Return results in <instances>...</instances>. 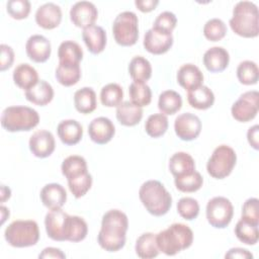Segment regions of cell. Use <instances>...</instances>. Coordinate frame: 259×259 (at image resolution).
Here are the masks:
<instances>
[{"label": "cell", "instance_id": "obj_1", "mask_svg": "<svg viewBox=\"0 0 259 259\" xmlns=\"http://www.w3.org/2000/svg\"><path fill=\"white\" fill-rule=\"evenodd\" d=\"M128 228L126 214L119 209L106 211L101 220V229L97 236L99 246L107 252H116L125 244Z\"/></svg>", "mask_w": 259, "mask_h": 259}, {"label": "cell", "instance_id": "obj_2", "mask_svg": "<svg viewBox=\"0 0 259 259\" xmlns=\"http://www.w3.org/2000/svg\"><path fill=\"white\" fill-rule=\"evenodd\" d=\"M156 241L160 252L167 256H174L191 246L193 233L187 225L175 223L156 234Z\"/></svg>", "mask_w": 259, "mask_h": 259}, {"label": "cell", "instance_id": "obj_3", "mask_svg": "<svg viewBox=\"0 0 259 259\" xmlns=\"http://www.w3.org/2000/svg\"><path fill=\"white\" fill-rule=\"evenodd\" d=\"M139 197L145 208L155 217L166 214L172 205L171 194L158 180L144 182L140 187Z\"/></svg>", "mask_w": 259, "mask_h": 259}, {"label": "cell", "instance_id": "obj_4", "mask_svg": "<svg viewBox=\"0 0 259 259\" xmlns=\"http://www.w3.org/2000/svg\"><path fill=\"white\" fill-rule=\"evenodd\" d=\"M257 5L251 1H240L233 9L230 19L232 30L243 37H255L259 33Z\"/></svg>", "mask_w": 259, "mask_h": 259}, {"label": "cell", "instance_id": "obj_5", "mask_svg": "<svg viewBox=\"0 0 259 259\" xmlns=\"http://www.w3.org/2000/svg\"><path fill=\"white\" fill-rule=\"evenodd\" d=\"M39 122L36 110L28 106H8L1 114V125L8 132H28Z\"/></svg>", "mask_w": 259, "mask_h": 259}, {"label": "cell", "instance_id": "obj_6", "mask_svg": "<svg viewBox=\"0 0 259 259\" xmlns=\"http://www.w3.org/2000/svg\"><path fill=\"white\" fill-rule=\"evenodd\" d=\"M4 238L15 248L34 246L39 239L38 226L32 220H16L5 229Z\"/></svg>", "mask_w": 259, "mask_h": 259}, {"label": "cell", "instance_id": "obj_7", "mask_svg": "<svg viewBox=\"0 0 259 259\" xmlns=\"http://www.w3.org/2000/svg\"><path fill=\"white\" fill-rule=\"evenodd\" d=\"M112 33L115 41L122 47L134 46L139 38V20L133 11H123L113 20Z\"/></svg>", "mask_w": 259, "mask_h": 259}, {"label": "cell", "instance_id": "obj_8", "mask_svg": "<svg viewBox=\"0 0 259 259\" xmlns=\"http://www.w3.org/2000/svg\"><path fill=\"white\" fill-rule=\"evenodd\" d=\"M237 162V155L233 148L221 145L214 149L206 164L207 173L215 179H224L231 174Z\"/></svg>", "mask_w": 259, "mask_h": 259}, {"label": "cell", "instance_id": "obj_9", "mask_svg": "<svg viewBox=\"0 0 259 259\" xmlns=\"http://www.w3.org/2000/svg\"><path fill=\"white\" fill-rule=\"evenodd\" d=\"M205 210L207 222L217 229L226 228L231 223L234 214L232 202L224 196H215L209 199Z\"/></svg>", "mask_w": 259, "mask_h": 259}, {"label": "cell", "instance_id": "obj_10", "mask_svg": "<svg viewBox=\"0 0 259 259\" xmlns=\"http://www.w3.org/2000/svg\"><path fill=\"white\" fill-rule=\"evenodd\" d=\"M259 93L256 90L247 91L240 95L231 108L233 117L241 122H247L255 118L258 113Z\"/></svg>", "mask_w": 259, "mask_h": 259}, {"label": "cell", "instance_id": "obj_11", "mask_svg": "<svg viewBox=\"0 0 259 259\" xmlns=\"http://www.w3.org/2000/svg\"><path fill=\"white\" fill-rule=\"evenodd\" d=\"M69 214L61 208L51 209L45 218V226L48 237L54 241H67Z\"/></svg>", "mask_w": 259, "mask_h": 259}, {"label": "cell", "instance_id": "obj_12", "mask_svg": "<svg viewBox=\"0 0 259 259\" xmlns=\"http://www.w3.org/2000/svg\"><path fill=\"white\" fill-rule=\"evenodd\" d=\"M174 130L177 137L182 141H193L201 132L199 117L190 112L179 114L174 121Z\"/></svg>", "mask_w": 259, "mask_h": 259}, {"label": "cell", "instance_id": "obj_13", "mask_svg": "<svg viewBox=\"0 0 259 259\" xmlns=\"http://www.w3.org/2000/svg\"><path fill=\"white\" fill-rule=\"evenodd\" d=\"M98 11L96 6L89 1L76 2L70 9V19L77 27L83 29L94 24Z\"/></svg>", "mask_w": 259, "mask_h": 259}, {"label": "cell", "instance_id": "obj_14", "mask_svg": "<svg viewBox=\"0 0 259 259\" xmlns=\"http://www.w3.org/2000/svg\"><path fill=\"white\" fill-rule=\"evenodd\" d=\"M115 134V127L112 121L105 117L99 116L94 118L88 125V135L92 142L98 145L108 143Z\"/></svg>", "mask_w": 259, "mask_h": 259}, {"label": "cell", "instance_id": "obj_15", "mask_svg": "<svg viewBox=\"0 0 259 259\" xmlns=\"http://www.w3.org/2000/svg\"><path fill=\"white\" fill-rule=\"evenodd\" d=\"M55 138L46 130H39L29 139V150L37 158H47L55 151Z\"/></svg>", "mask_w": 259, "mask_h": 259}, {"label": "cell", "instance_id": "obj_16", "mask_svg": "<svg viewBox=\"0 0 259 259\" xmlns=\"http://www.w3.org/2000/svg\"><path fill=\"white\" fill-rule=\"evenodd\" d=\"M27 57L35 63H45L51 56V42L41 34H33L25 44Z\"/></svg>", "mask_w": 259, "mask_h": 259}, {"label": "cell", "instance_id": "obj_17", "mask_svg": "<svg viewBox=\"0 0 259 259\" xmlns=\"http://www.w3.org/2000/svg\"><path fill=\"white\" fill-rule=\"evenodd\" d=\"M143 45L145 49L153 55H162L170 50L173 45V35L164 34L150 28L144 35Z\"/></svg>", "mask_w": 259, "mask_h": 259}, {"label": "cell", "instance_id": "obj_18", "mask_svg": "<svg viewBox=\"0 0 259 259\" xmlns=\"http://www.w3.org/2000/svg\"><path fill=\"white\" fill-rule=\"evenodd\" d=\"M62 20V10L59 5L48 2L40 5L35 12V22L45 29H53L59 26Z\"/></svg>", "mask_w": 259, "mask_h": 259}, {"label": "cell", "instance_id": "obj_19", "mask_svg": "<svg viewBox=\"0 0 259 259\" xmlns=\"http://www.w3.org/2000/svg\"><path fill=\"white\" fill-rule=\"evenodd\" d=\"M40 200L49 209L61 208L67 200L66 189L59 183H49L40 190Z\"/></svg>", "mask_w": 259, "mask_h": 259}, {"label": "cell", "instance_id": "obj_20", "mask_svg": "<svg viewBox=\"0 0 259 259\" xmlns=\"http://www.w3.org/2000/svg\"><path fill=\"white\" fill-rule=\"evenodd\" d=\"M178 84L187 91L202 85L203 74L199 68L193 64L182 65L177 72Z\"/></svg>", "mask_w": 259, "mask_h": 259}, {"label": "cell", "instance_id": "obj_21", "mask_svg": "<svg viewBox=\"0 0 259 259\" xmlns=\"http://www.w3.org/2000/svg\"><path fill=\"white\" fill-rule=\"evenodd\" d=\"M82 38L91 54L97 55L105 49L106 46V32L105 30L96 24H93L82 32Z\"/></svg>", "mask_w": 259, "mask_h": 259}, {"label": "cell", "instance_id": "obj_22", "mask_svg": "<svg viewBox=\"0 0 259 259\" xmlns=\"http://www.w3.org/2000/svg\"><path fill=\"white\" fill-rule=\"evenodd\" d=\"M230 62V55L223 47H212L203 55L205 68L212 73L224 71Z\"/></svg>", "mask_w": 259, "mask_h": 259}, {"label": "cell", "instance_id": "obj_23", "mask_svg": "<svg viewBox=\"0 0 259 259\" xmlns=\"http://www.w3.org/2000/svg\"><path fill=\"white\" fill-rule=\"evenodd\" d=\"M57 133L63 144L73 146L78 144L83 136L82 125L75 119L62 120L57 126Z\"/></svg>", "mask_w": 259, "mask_h": 259}, {"label": "cell", "instance_id": "obj_24", "mask_svg": "<svg viewBox=\"0 0 259 259\" xmlns=\"http://www.w3.org/2000/svg\"><path fill=\"white\" fill-rule=\"evenodd\" d=\"M116 118L118 122L125 126L138 124L143 117L142 107L134 104L132 101H123L116 107Z\"/></svg>", "mask_w": 259, "mask_h": 259}, {"label": "cell", "instance_id": "obj_25", "mask_svg": "<svg viewBox=\"0 0 259 259\" xmlns=\"http://www.w3.org/2000/svg\"><path fill=\"white\" fill-rule=\"evenodd\" d=\"M54 89L50 83L39 80L34 86L25 91V98L36 105L45 106L53 100Z\"/></svg>", "mask_w": 259, "mask_h": 259}, {"label": "cell", "instance_id": "obj_26", "mask_svg": "<svg viewBox=\"0 0 259 259\" xmlns=\"http://www.w3.org/2000/svg\"><path fill=\"white\" fill-rule=\"evenodd\" d=\"M169 170L174 177L187 175L195 171V163L188 153L177 152L169 160Z\"/></svg>", "mask_w": 259, "mask_h": 259}, {"label": "cell", "instance_id": "obj_27", "mask_svg": "<svg viewBox=\"0 0 259 259\" xmlns=\"http://www.w3.org/2000/svg\"><path fill=\"white\" fill-rule=\"evenodd\" d=\"M13 81L19 88L26 91L34 86L39 80L36 70L29 64L22 63L17 65L14 69Z\"/></svg>", "mask_w": 259, "mask_h": 259}, {"label": "cell", "instance_id": "obj_28", "mask_svg": "<svg viewBox=\"0 0 259 259\" xmlns=\"http://www.w3.org/2000/svg\"><path fill=\"white\" fill-rule=\"evenodd\" d=\"M187 101L193 108L204 110L212 106L214 94L207 86L201 85L187 92Z\"/></svg>", "mask_w": 259, "mask_h": 259}, {"label": "cell", "instance_id": "obj_29", "mask_svg": "<svg viewBox=\"0 0 259 259\" xmlns=\"http://www.w3.org/2000/svg\"><path fill=\"white\" fill-rule=\"evenodd\" d=\"M58 57L60 64L78 65L83 59V51L76 41L65 40L59 46Z\"/></svg>", "mask_w": 259, "mask_h": 259}, {"label": "cell", "instance_id": "obj_30", "mask_svg": "<svg viewBox=\"0 0 259 259\" xmlns=\"http://www.w3.org/2000/svg\"><path fill=\"white\" fill-rule=\"evenodd\" d=\"M62 174L68 180L76 179L88 172L86 160L78 155H72L67 157L61 166Z\"/></svg>", "mask_w": 259, "mask_h": 259}, {"label": "cell", "instance_id": "obj_31", "mask_svg": "<svg viewBox=\"0 0 259 259\" xmlns=\"http://www.w3.org/2000/svg\"><path fill=\"white\" fill-rule=\"evenodd\" d=\"M135 250L137 255L143 259H151L157 257L160 251L157 246L156 234L150 232L142 234L137 239Z\"/></svg>", "mask_w": 259, "mask_h": 259}, {"label": "cell", "instance_id": "obj_32", "mask_svg": "<svg viewBox=\"0 0 259 259\" xmlns=\"http://www.w3.org/2000/svg\"><path fill=\"white\" fill-rule=\"evenodd\" d=\"M74 105L83 114L91 113L97 106L95 91L91 87H83L77 90L74 94Z\"/></svg>", "mask_w": 259, "mask_h": 259}, {"label": "cell", "instance_id": "obj_33", "mask_svg": "<svg viewBox=\"0 0 259 259\" xmlns=\"http://www.w3.org/2000/svg\"><path fill=\"white\" fill-rule=\"evenodd\" d=\"M128 73L134 81L146 82L152 76V66L146 58L137 56L128 64Z\"/></svg>", "mask_w": 259, "mask_h": 259}, {"label": "cell", "instance_id": "obj_34", "mask_svg": "<svg viewBox=\"0 0 259 259\" xmlns=\"http://www.w3.org/2000/svg\"><path fill=\"white\" fill-rule=\"evenodd\" d=\"M182 106V98L180 94L174 90H165L159 95L158 108L163 114L171 115L180 110Z\"/></svg>", "mask_w": 259, "mask_h": 259}, {"label": "cell", "instance_id": "obj_35", "mask_svg": "<svg viewBox=\"0 0 259 259\" xmlns=\"http://www.w3.org/2000/svg\"><path fill=\"white\" fill-rule=\"evenodd\" d=\"M57 81L63 86L69 87L78 83L81 78V68L80 64L78 65H58L55 73Z\"/></svg>", "mask_w": 259, "mask_h": 259}, {"label": "cell", "instance_id": "obj_36", "mask_svg": "<svg viewBox=\"0 0 259 259\" xmlns=\"http://www.w3.org/2000/svg\"><path fill=\"white\" fill-rule=\"evenodd\" d=\"M128 94L131 101L140 107L147 106L151 103L152 91L145 82L133 81L128 88Z\"/></svg>", "mask_w": 259, "mask_h": 259}, {"label": "cell", "instance_id": "obj_37", "mask_svg": "<svg viewBox=\"0 0 259 259\" xmlns=\"http://www.w3.org/2000/svg\"><path fill=\"white\" fill-rule=\"evenodd\" d=\"M123 98V91L119 84L109 83L102 87L100 91V101L104 106L117 107Z\"/></svg>", "mask_w": 259, "mask_h": 259}, {"label": "cell", "instance_id": "obj_38", "mask_svg": "<svg viewBox=\"0 0 259 259\" xmlns=\"http://www.w3.org/2000/svg\"><path fill=\"white\" fill-rule=\"evenodd\" d=\"M235 235L242 243L247 245H255L259 238L258 226L247 223L241 219L235 227Z\"/></svg>", "mask_w": 259, "mask_h": 259}, {"label": "cell", "instance_id": "obj_39", "mask_svg": "<svg viewBox=\"0 0 259 259\" xmlns=\"http://www.w3.org/2000/svg\"><path fill=\"white\" fill-rule=\"evenodd\" d=\"M238 80L244 85H254L259 78L258 66L253 61H243L237 68Z\"/></svg>", "mask_w": 259, "mask_h": 259}, {"label": "cell", "instance_id": "obj_40", "mask_svg": "<svg viewBox=\"0 0 259 259\" xmlns=\"http://www.w3.org/2000/svg\"><path fill=\"white\" fill-rule=\"evenodd\" d=\"M174 183L176 188L181 192H194L202 186L203 178L199 172L194 171L187 175L175 177Z\"/></svg>", "mask_w": 259, "mask_h": 259}, {"label": "cell", "instance_id": "obj_41", "mask_svg": "<svg viewBox=\"0 0 259 259\" xmlns=\"http://www.w3.org/2000/svg\"><path fill=\"white\" fill-rule=\"evenodd\" d=\"M88 233L87 223L83 218L78 215H70L67 241L76 243L84 240Z\"/></svg>", "mask_w": 259, "mask_h": 259}, {"label": "cell", "instance_id": "obj_42", "mask_svg": "<svg viewBox=\"0 0 259 259\" xmlns=\"http://www.w3.org/2000/svg\"><path fill=\"white\" fill-rule=\"evenodd\" d=\"M168 128V118L163 113L151 114L145 123L146 133L151 138H159L163 136Z\"/></svg>", "mask_w": 259, "mask_h": 259}, {"label": "cell", "instance_id": "obj_43", "mask_svg": "<svg viewBox=\"0 0 259 259\" xmlns=\"http://www.w3.org/2000/svg\"><path fill=\"white\" fill-rule=\"evenodd\" d=\"M227 26L220 18H211L207 20L203 26V34L210 41H218L225 37Z\"/></svg>", "mask_w": 259, "mask_h": 259}, {"label": "cell", "instance_id": "obj_44", "mask_svg": "<svg viewBox=\"0 0 259 259\" xmlns=\"http://www.w3.org/2000/svg\"><path fill=\"white\" fill-rule=\"evenodd\" d=\"M177 23V18L173 12L163 11L161 12L153 23V29L160 33L172 34L173 29Z\"/></svg>", "mask_w": 259, "mask_h": 259}, {"label": "cell", "instance_id": "obj_45", "mask_svg": "<svg viewBox=\"0 0 259 259\" xmlns=\"http://www.w3.org/2000/svg\"><path fill=\"white\" fill-rule=\"evenodd\" d=\"M177 211L181 218L187 221H192L199 213V204L192 197H182L177 202Z\"/></svg>", "mask_w": 259, "mask_h": 259}, {"label": "cell", "instance_id": "obj_46", "mask_svg": "<svg viewBox=\"0 0 259 259\" xmlns=\"http://www.w3.org/2000/svg\"><path fill=\"white\" fill-rule=\"evenodd\" d=\"M91 185H92V176L90 175L89 172H87L86 174L82 175L79 178L68 180L69 189L76 198H80L84 196L91 188Z\"/></svg>", "mask_w": 259, "mask_h": 259}, {"label": "cell", "instance_id": "obj_47", "mask_svg": "<svg viewBox=\"0 0 259 259\" xmlns=\"http://www.w3.org/2000/svg\"><path fill=\"white\" fill-rule=\"evenodd\" d=\"M6 9L12 18L24 19L30 12V2L27 0H9Z\"/></svg>", "mask_w": 259, "mask_h": 259}, {"label": "cell", "instance_id": "obj_48", "mask_svg": "<svg viewBox=\"0 0 259 259\" xmlns=\"http://www.w3.org/2000/svg\"><path fill=\"white\" fill-rule=\"evenodd\" d=\"M258 199L256 197L248 198L242 207V220L252 225H259V210H258Z\"/></svg>", "mask_w": 259, "mask_h": 259}, {"label": "cell", "instance_id": "obj_49", "mask_svg": "<svg viewBox=\"0 0 259 259\" xmlns=\"http://www.w3.org/2000/svg\"><path fill=\"white\" fill-rule=\"evenodd\" d=\"M1 49V63H0V70L3 72L9 69L14 61V53L11 47L2 44L0 46Z\"/></svg>", "mask_w": 259, "mask_h": 259}, {"label": "cell", "instance_id": "obj_50", "mask_svg": "<svg viewBox=\"0 0 259 259\" xmlns=\"http://www.w3.org/2000/svg\"><path fill=\"white\" fill-rule=\"evenodd\" d=\"M226 258H232V259H236V258H240V259H247V258H253V255L247 250V249H243V248H232L230 249L226 255Z\"/></svg>", "mask_w": 259, "mask_h": 259}, {"label": "cell", "instance_id": "obj_51", "mask_svg": "<svg viewBox=\"0 0 259 259\" xmlns=\"http://www.w3.org/2000/svg\"><path fill=\"white\" fill-rule=\"evenodd\" d=\"M258 134H259V126L258 124H255L253 126H251L248 132H247V140L250 144V146L255 149L258 150V146H259V142H258Z\"/></svg>", "mask_w": 259, "mask_h": 259}, {"label": "cell", "instance_id": "obj_52", "mask_svg": "<svg viewBox=\"0 0 259 259\" xmlns=\"http://www.w3.org/2000/svg\"><path fill=\"white\" fill-rule=\"evenodd\" d=\"M159 4L158 0H136L135 5L142 12H150Z\"/></svg>", "mask_w": 259, "mask_h": 259}, {"label": "cell", "instance_id": "obj_53", "mask_svg": "<svg viewBox=\"0 0 259 259\" xmlns=\"http://www.w3.org/2000/svg\"><path fill=\"white\" fill-rule=\"evenodd\" d=\"M39 258H66L65 253H63L60 249L54 247H48L42 250V252L38 255Z\"/></svg>", "mask_w": 259, "mask_h": 259}, {"label": "cell", "instance_id": "obj_54", "mask_svg": "<svg viewBox=\"0 0 259 259\" xmlns=\"http://www.w3.org/2000/svg\"><path fill=\"white\" fill-rule=\"evenodd\" d=\"M10 194H11V191L10 189L7 187L6 189V186L5 185H2L1 186V201L4 202L7 198L10 197Z\"/></svg>", "mask_w": 259, "mask_h": 259}, {"label": "cell", "instance_id": "obj_55", "mask_svg": "<svg viewBox=\"0 0 259 259\" xmlns=\"http://www.w3.org/2000/svg\"><path fill=\"white\" fill-rule=\"evenodd\" d=\"M0 210H1V219H2V224H3L5 222V220L9 217V209L7 207H5L4 205H1Z\"/></svg>", "mask_w": 259, "mask_h": 259}]
</instances>
